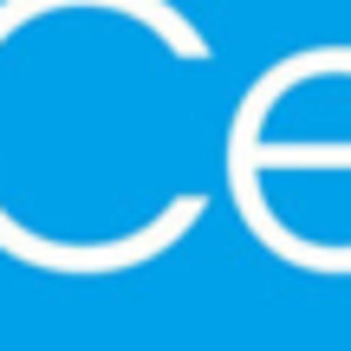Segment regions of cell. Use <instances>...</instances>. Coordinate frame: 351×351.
Here are the masks:
<instances>
[]
</instances>
